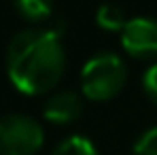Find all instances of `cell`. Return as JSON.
<instances>
[{
  "instance_id": "obj_1",
  "label": "cell",
  "mask_w": 157,
  "mask_h": 155,
  "mask_svg": "<svg viewBox=\"0 0 157 155\" xmlns=\"http://www.w3.org/2000/svg\"><path fill=\"white\" fill-rule=\"evenodd\" d=\"M66 68V51L57 30H21L6 49V75L11 83L30 96L53 89Z\"/></svg>"
},
{
  "instance_id": "obj_2",
  "label": "cell",
  "mask_w": 157,
  "mask_h": 155,
  "mask_svg": "<svg viewBox=\"0 0 157 155\" xmlns=\"http://www.w3.org/2000/svg\"><path fill=\"white\" fill-rule=\"evenodd\" d=\"M128 79V68L117 53H98L81 68V91L94 102L115 98Z\"/></svg>"
},
{
  "instance_id": "obj_3",
  "label": "cell",
  "mask_w": 157,
  "mask_h": 155,
  "mask_svg": "<svg viewBox=\"0 0 157 155\" xmlns=\"http://www.w3.org/2000/svg\"><path fill=\"white\" fill-rule=\"evenodd\" d=\"M45 142L40 123L28 115L0 117V155H34Z\"/></svg>"
},
{
  "instance_id": "obj_4",
  "label": "cell",
  "mask_w": 157,
  "mask_h": 155,
  "mask_svg": "<svg viewBox=\"0 0 157 155\" xmlns=\"http://www.w3.org/2000/svg\"><path fill=\"white\" fill-rule=\"evenodd\" d=\"M121 45L132 57L153 60L157 57V19L132 17L121 30Z\"/></svg>"
},
{
  "instance_id": "obj_5",
  "label": "cell",
  "mask_w": 157,
  "mask_h": 155,
  "mask_svg": "<svg viewBox=\"0 0 157 155\" xmlns=\"http://www.w3.org/2000/svg\"><path fill=\"white\" fill-rule=\"evenodd\" d=\"M45 119L57 123V126H66L77 121L83 113V100L77 91H57L45 102Z\"/></svg>"
},
{
  "instance_id": "obj_6",
  "label": "cell",
  "mask_w": 157,
  "mask_h": 155,
  "mask_svg": "<svg viewBox=\"0 0 157 155\" xmlns=\"http://www.w3.org/2000/svg\"><path fill=\"white\" fill-rule=\"evenodd\" d=\"M96 24L102 30H108V32H121L125 28V24H128L123 6H119L115 2L100 4L98 11H96Z\"/></svg>"
},
{
  "instance_id": "obj_7",
  "label": "cell",
  "mask_w": 157,
  "mask_h": 155,
  "mask_svg": "<svg viewBox=\"0 0 157 155\" xmlns=\"http://www.w3.org/2000/svg\"><path fill=\"white\" fill-rule=\"evenodd\" d=\"M17 13L28 21H43L53 13V0H13Z\"/></svg>"
},
{
  "instance_id": "obj_8",
  "label": "cell",
  "mask_w": 157,
  "mask_h": 155,
  "mask_svg": "<svg viewBox=\"0 0 157 155\" xmlns=\"http://www.w3.org/2000/svg\"><path fill=\"white\" fill-rule=\"evenodd\" d=\"M51 155H98V149L85 136H68L53 149Z\"/></svg>"
},
{
  "instance_id": "obj_9",
  "label": "cell",
  "mask_w": 157,
  "mask_h": 155,
  "mask_svg": "<svg viewBox=\"0 0 157 155\" xmlns=\"http://www.w3.org/2000/svg\"><path fill=\"white\" fill-rule=\"evenodd\" d=\"M134 153L136 155H157V126L144 130L138 140L134 142Z\"/></svg>"
},
{
  "instance_id": "obj_10",
  "label": "cell",
  "mask_w": 157,
  "mask_h": 155,
  "mask_svg": "<svg viewBox=\"0 0 157 155\" xmlns=\"http://www.w3.org/2000/svg\"><path fill=\"white\" fill-rule=\"evenodd\" d=\"M142 87H144V94L157 104V64L149 66V70L144 72V77H142Z\"/></svg>"
}]
</instances>
